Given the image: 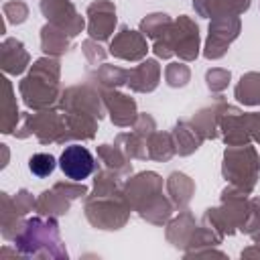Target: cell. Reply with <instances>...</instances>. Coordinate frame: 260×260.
<instances>
[{"instance_id":"cell-2","label":"cell","mask_w":260,"mask_h":260,"mask_svg":"<svg viewBox=\"0 0 260 260\" xmlns=\"http://www.w3.org/2000/svg\"><path fill=\"white\" fill-rule=\"evenodd\" d=\"M55 169V158L51 154H37L30 158V171L37 177H47Z\"/></svg>"},{"instance_id":"cell-1","label":"cell","mask_w":260,"mask_h":260,"mask_svg":"<svg viewBox=\"0 0 260 260\" xmlns=\"http://www.w3.org/2000/svg\"><path fill=\"white\" fill-rule=\"evenodd\" d=\"M59 167L61 171L73 179V181H81V179H87L93 171V156L87 148L79 146V144H71L67 146L63 152H61V158H59Z\"/></svg>"}]
</instances>
